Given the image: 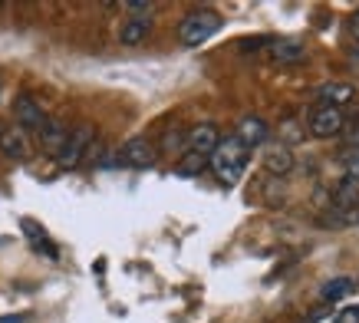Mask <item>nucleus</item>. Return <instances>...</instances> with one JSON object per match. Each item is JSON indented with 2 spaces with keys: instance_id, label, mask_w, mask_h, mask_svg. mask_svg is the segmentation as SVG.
<instances>
[{
  "instance_id": "f257e3e1",
  "label": "nucleus",
  "mask_w": 359,
  "mask_h": 323,
  "mask_svg": "<svg viewBox=\"0 0 359 323\" xmlns=\"http://www.w3.org/2000/svg\"><path fill=\"white\" fill-rule=\"evenodd\" d=\"M248 159H250V149L238 136H224L218 142V149L208 155V165H211V172L218 175L224 185H234L241 182V175L248 169Z\"/></svg>"
},
{
  "instance_id": "f03ea898",
  "label": "nucleus",
  "mask_w": 359,
  "mask_h": 323,
  "mask_svg": "<svg viewBox=\"0 0 359 323\" xmlns=\"http://www.w3.org/2000/svg\"><path fill=\"white\" fill-rule=\"evenodd\" d=\"M224 27V17L218 11H191L185 20L178 23V44L182 46H201Z\"/></svg>"
},
{
  "instance_id": "7ed1b4c3",
  "label": "nucleus",
  "mask_w": 359,
  "mask_h": 323,
  "mask_svg": "<svg viewBox=\"0 0 359 323\" xmlns=\"http://www.w3.org/2000/svg\"><path fill=\"white\" fill-rule=\"evenodd\" d=\"M93 142H96V126H76V129H69L63 149L56 152V165H60V169H76V165H83V159H86V152Z\"/></svg>"
},
{
  "instance_id": "20e7f679",
  "label": "nucleus",
  "mask_w": 359,
  "mask_h": 323,
  "mask_svg": "<svg viewBox=\"0 0 359 323\" xmlns=\"http://www.w3.org/2000/svg\"><path fill=\"white\" fill-rule=\"evenodd\" d=\"M155 159H158V149L142 136H135L122 149H116V165H126V169H152Z\"/></svg>"
},
{
  "instance_id": "39448f33",
  "label": "nucleus",
  "mask_w": 359,
  "mask_h": 323,
  "mask_svg": "<svg viewBox=\"0 0 359 323\" xmlns=\"http://www.w3.org/2000/svg\"><path fill=\"white\" fill-rule=\"evenodd\" d=\"M306 129L310 136L316 139H337L339 132L346 129V116H343V109H330V106H316L306 119Z\"/></svg>"
},
{
  "instance_id": "423d86ee",
  "label": "nucleus",
  "mask_w": 359,
  "mask_h": 323,
  "mask_svg": "<svg viewBox=\"0 0 359 323\" xmlns=\"http://www.w3.org/2000/svg\"><path fill=\"white\" fill-rule=\"evenodd\" d=\"M13 116H17V129H23V132H40L43 122L50 119L30 93H20V96L13 99Z\"/></svg>"
},
{
  "instance_id": "0eeeda50",
  "label": "nucleus",
  "mask_w": 359,
  "mask_h": 323,
  "mask_svg": "<svg viewBox=\"0 0 359 323\" xmlns=\"http://www.w3.org/2000/svg\"><path fill=\"white\" fill-rule=\"evenodd\" d=\"M218 142H221V132L215 122H198V126H191L185 132V152H195V155H205V159L218 149Z\"/></svg>"
},
{
  "instance_id": "6e6552de",
  "label": "nucleus",
  "mask_w": 359,
  "mask_h": 323,
  "mask_svg": "<svg viewBox=\"0 0 359 323\" xmlns=\"http://www.w3.org/2000/svg\"><path fill=\"white\" fill-rule=\"evenodd\" d=\"M264 162V172L267 175H290V169H294V152H290V145H283V142H277V145H267L261 155Z\"/></svg>"
},
{
  "instance_id": "1a4fd4ad",
  "label": "nucleus",
  "mask_w": 359,
  "mask_h": 323,
  "mask_svg": "<svg viewBox=\"0 0 359 323\" xmlns=\"http://www.w3.org/2000/svg\"><path fill=\"white\" fill-rule=\"evenodd\" d=\"M267 132L271 129H267V122H264L261 116H244L238 122V132H234V136H238L248 149H254V145H264V142H267Z\"/></svg>"
},
{
  "instance_id": "9d476101",
  "label": "nucleus",
  "mask_w": 359,
  "mask_h": 323,
  "mask_svg": "<svg viewBox=\"0 0 359 323\" xmlns=\"http://www.w3.org/2000/svg\"><path fill=\"white\" fill-rule=\"evenodd\" d=\"M149 33H152V17H129V20L119 27V44L139 46V44H145Z\"/></svg>"
},
{
  "instance_id": "9b49d317",
  "label": "nucleus",
  "mask_w": 359,
  "mask_h": 323,
  "mask_svg": "<svg viewBox=\"0 0 359 323\" xmlns=\"http://www.w3.org/2000/svg\"><path fill=\"white\" fill-rule=\"evenodd\" d=\"M353 99H356V86L353 83H327V86L320 89V106L343 109Z\"/></svg>"
},
{
  "instance_id": "f8f14e48",
  "label": "nucleus",
  "mask_w": 359,
  "mask_h": 323,
  "mask_svg": "<svg viewBox=\"0 0 359 323\" xmlns=\"http://www.w3.org/2000/svg\"><path fill=\"white\" fill-rule=\"evenodd\" d=\"M36 136H40V145H43L50 155H56V152L63 149L66 136H69V126H66V122H60V119H46L43 129L36 132Z\"/></svg>"
},
{
  "instance_id": "ddd939ff",
  "label": "nucleus",
  "mask_w": 359,
  "mask_h": 323,
  "mask_svg": "<svg viewBox=\"0 0 359 323\" xmlns=\"http://www.w3.org/2000/svg\"><path fill=\"white\" fill-rule=\"evenodd\" d=\"M27 149H30V139H27V132L17 129V126L4 129V136H0V152H4L7 159L20 162L23 155H27Z\"/></svg>"
},
{
  "instance_id": "4468645a",
  "label": "nucleus",
  "mask_w": 359,
  "mask_h": 323,
  "mask_svg": "<svg viewBox=\"0 0 359 323\" xmlns=\"http://www.w3.org/2000/svg\"><path fill=\"white\" fill-rule=\"evenodd\" d=\"M353 291H356V280L353 277H333L320 287V297L330 303H337V301H343V297H349Z\"/></svg>"
},
{
  "instance_id": "2eb2a0df",
  "label": "nucleus",
  "mask_w": 359,
  "mask_h": 323,
  "mask_svg": "<svg viewBox=\"0 0 359 323\" xmlns=\"http://www.w3.org/2000/svg\"><path fill=\"white\" fill-rule=\"evenodd\" d=\"M267 53H271L273 60H280V63H294V60L304 56V44H294V40H273V44L267 46Z\"/></svg>"
},
{
  "instance_id": "dca6fc26",
  "label": "nucleus",
  "mask_w": 359,
  "mask_h": 323,
  "mask_svg": "<svg viewBox=\"0 0 359 323\" xmlns=\"http://www.w3.org/2000/svg\"><path fill=\"white\" fill-rule=\"evenodd\" d=\"M333 202H337V208H356L359 205V182L343 178V182L337 185V192H333Z\"/></svg>"
},
{
  "instance_id": "f3484780",
  "label": "nucleus",
  "mask_w": 359,
  "mask_h": 323,
  "mask_svg": "<svg viewBox=\"0 0 359 323\" xmlns=\"http://www.w3.org/2000/svg\"><path fill=\"white\" fill-rule=\"evenodd\" d=\"M208 169V159L205 155H195V152H185L182 159H178V165H175V172L182 175V178H191V175H201Z\"/></svg>"
},
{
  "instance_id": "a211bd4d",
  "label": "nucleus",
  "mask_w": 359,
  "mask_h": 323,
  "mask_svg": "<svg viewBox=\"0 0 359 323\" xmlns=\"http://www.w3.org/2000/svg\"><path fill=\"white\" fill-rule=\"evenodd\" d=\"M162 149L165 152H185V132H165V139H162Z\"/></svg>"
},
{
  "instance_id": "6ab92c4d",
  "label": "nucleus",
  "mask_w": 359,
  "mask_h": 323,
  "mask_svg": "<svg viewBox=\"0 0 359 323\" xmlns=\"http://www.w3.org/2000/svg\"><path fill=\"white\" fill-rule=\"evenodd\" d=\"M280 136H283V139H290V142H297L300 136H304V132L297 129V119H287V122L280 126Z\"/></svg>"
},
{
  "instance_id": "aec40b11",
  "label": "nucleus",
  "mask_w": 359,
  "mask_h": 323,
  "mask_svg": "<svg viewBox=\"0 0 359 323\" xmlns=\"http://www.w3.org/2000/svg\"><path fill=\"white\" fill-rule=\"evenodd\" d=\"M126 11H132V13H145V17H149V13L155 11V4H149V0H132V4H126Z\"/></svg>"
},
{
  "instance_id": "412c9836",
  "label": "nucleus",
  "mask_w": 359,
  "mask_h": 323,
  "mask_svg": "<svg viewBox=\"0 0 359 323\" xmlns=\"http://www.w3.org/2000/svg\"><path fill=\"white\" fill-rule=\"evenodd\" d=\"M346 178H353V182H359V155H353V159L346 162Z\"/></svg>"
},
{
  "instance_id": "4be33fe9",
  "label": "nucleus",
  "mask_w": 359,
  "mask_h": 323,
  "mask_svg": "<svg viewBox=\"0 0 359 323\" xmlns=\"http://www.w3.org/2000/svg\"><path fill=\"white\" fill-rule=\"evenodd\" d=\"M0 323H23L20 313H13V317H0Z\"/></svg>"
},
{
  "instance_id": "5701e85b",
  "label": "nucleus",
  "mask_w": 359,
  "mask_h": 323,
  "mask_svg": "<svg viewBox=\"0 0 359 323\" xmlns=\"http://www.w3.org/2000/svg\"><path fill=\"white\" fill-rule=\"evenodd\" d=\"M353 33L359 37V11H356V17H353Z\"/></svg>"
},
{
  "instance_id": "b1692460",
  "label": "nucleus",
  "mask_w": 359,
  "mask_h": 323,
  "mask_svg": "<svg viewBox=\"0 0 359 323\" xmlns=\"http://www.w3.org/2000/svg\"><path fill=\"white\" fill-rule=\"evenodd\" d=\"M353 66H356V70H359V60H353Z\"/></svg>"
}]
</instances>
